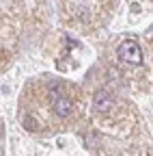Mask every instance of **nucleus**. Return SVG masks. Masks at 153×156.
<instances>
[{
  "mask_svg": "<svg viewBox=\"0 0 153 156\" xmlns=\"http://www.w3.org/2000/svg\"><path fill=\"white\" fill-rule=\"evenodd\" d=\"M93 106H95V111H97V113H108V111L112 108V98H110V93H106V91L95 93Z\"/></svg>",
  "mask_w": 153,
  "mask_h": 156,
  "instance_id": "nucleus-2",
  "label": "nucleus"
},
{
  "mask_svg": "<svg viewBox=\"0 0 153 156\" xmlns=\"http://www.w3.org/2000/svg\"><path fill=\"white\" fill-rule=\"evenodd\" d=\"M119 58L127 65H142V52H140V46L136 41H123L119 46Z\"/></svg>",
  "mask_w": 153,
  "mask_h": 156,
  "instance_id": "nucleus-1",
  "label": "nucleus"
},
{
  "mask_svg": "<svg viewBox=\"0 0 153 156\" xmlns=\"http://www.w3.org/2000/svg\"><path fill=\"white\" fill-rule=\"evenodd\" d=\"M52 104H54L56 115H61V117H67V115L71 113V102L67 100L65 95H54V98H52Z\"/></svg>",
  "mask_w": 153,
  "mask_h": 156,
  "instance_id": "nucleus-3",
  "label": "nucleus"
}]
</instances>
